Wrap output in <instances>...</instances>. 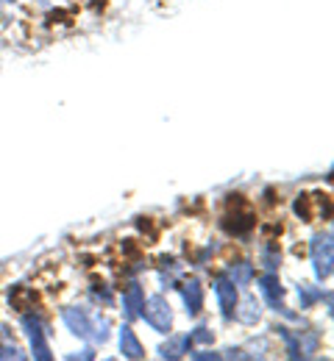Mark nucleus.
<instances>
[{"label":"nucleus","instance_id":"nucleus-3","mask_svg":"<svg viewBox=\"0 0 334 361\" xmlns=\"http://www.w3.org/2000/svg\"><path fill=\"white\" fill-rule=\"evenodd\" d=\"M25 331H28V339H31V348H34V356L37 359H50V350H48V336H45V328L40 319L34 317H25L23 319Z\"/></svg>","mask_w":334,"mask_h":361},{"label":"nucleus","instance_id":"nucleus-5","mask_svg":"<svg viewBox=\"0 0 334 361\" xmlns=\"http://www.w3.org/2000/svg\"><path fill=\"white\" fill-rule=\"evenodd\" d=\"M259 292H262V298H265L270 306L282 309L285 289H282V283H279V278H276V275H262V278H259Z\"/></svg>","mask_w":334,"mask_h":361},{"label":"nucleus","instance_id":"nucleus-1","mask_svg":"<svg viewBox=\"0 0 334 361\" xmlns=\"http://www.w3.org/2000/svg\"><path fill=\"white\" fill-rule=\"evenodd\" d=\"M143 317H145V322H148L153 331H159V334H167L170 325H173L170 303H167L162 295H153V298L143 300Z\"/></svg>","mask_w":334,"mask_h":361},{"label":"nucleus","instance_id":"nucleus-13","mask_svg":"<svg viewBox=\"0 0 334 361\" xmlns=\"http://www.w3.org/2000/svg\"><path fill=\"white\" fill-rule=\"evenodd\" d=\"M0 359H23V353L14 345H0Z\"/></svg>","mask_w":334,"mask_h":361},{"label":"nucleus","instance_id":"nucleus-14","mask_svg":"<svg viewBox=\"0 0 334 361\" xmlns=\"http://www.w3.org/2000/svg\"><path fill=\"white\" fill-rule=\"evenodd\" d=\"M0 3H11V0H0Z\"/></svg>","mask_w":334,"mask_h":361},{"label":"nucleus","instance_id":"nucleus-7","mask_svg":"<svg viewBox=\"0 0 334 361\" xmlns=\"http://www.w3.org/2000/svg\"><path fill=\"white\" fill-rule=\"evenodd\" d=\"M181 298H184V303H187V314H198V312H201V306H203V292H201L198 281H190V283H184V289H181Z\"/></svg>","mask_w":334,"mask_h":361},{"label":"nucleus","instance_id":"nucleus-4","mask_svg":"<svg viewBox=\"0 0 334 361\" xmlns=\"http://www.w3.org/2000/svg\"><path fill=\"white\" fill-rule=\"evenodd\" d=\"M215 295H217V303L223 309V314L232 317L237 309V289H234V281L229 278H215Z\"/></svg>","mask_w":334,"mask_h":361},{"label":"nucleus","instance_id":"nucleus-2","mask_svg":"<svg viewBox=\"0 0 334 361\" xmlns=\"http://www.w3.org/2000/svg\"><path fill=\"white\" fill-rule=\"evenodd\" d=\"M312 264L318 281H326L332 275V236L329 233H318L312 239Z\"/></svg>","mask_w":334,"mask_h":361},{"label":"nucleus","instance_id":"nucleus-12","mask_svg":"<svg viewBox=\"0 0 334 361\" xmlns=\"http://www.w3.org/2000/svg\"><path fill=\"white\" fill-rule=\"evenodd\" d=\"M254 278V270H251V264H237V272L232 270V281L234 283H248Z\"/></svg>","mask_w":334,"mask_h":361},{"label":"nucleus","instance_id":"nucleus-10","mask_svg":"<svg viewBox=\"0 0 334 361\" xmlns=\"http://www.w3.org/2000/svg\"><path fill=\"white\" fill-rule=\"evenodd\" d=\"M237 312V309H234ZM237 317L242 322H254V319H259V303L254 300V298H245L242 300V309L237 312Z\"/></svg>","mask_w":334,"mask_h":361},{"label":"nucleus","instance_id":"nucleus-6","mask_svg":"<svg viewBox=\"0 0 334 361\" xmlns=\"http://www.w3.org/2000/svg\"><path fill=\"white\" fill-rule=\"evenodd\" d=\"M120 350H123V356H129V359H143L145 356L137 334H134L129 325H123V331H120Z\"/></svg>","mask_w":334,"mask_h":361},{"label":"nucleus","instance_id":"nucleus-9","mask_svg":"<svg viewBox=\"0 0 334 361\" xmlns=\"http://www.w3.org/2000/svg\"><path fill=\"white\" fill-rule=\"evenodd\" d=\"M192 342H190V336H176V339H170V345H165L162 348V356L167 359H176V356H181V353H190L187 348H190Z\"/></svg>","mask_w":334,"mask_h":361},{"label":"nucleus","instance_id":"nucleus-8","mask_svg":"<svg viewBox=\"0 0 334 361\" xmlns=\"http://www.w3.org/2000/svg\"><path fill=\"white\" fill-rule=\"evenodd\" d=\"M143 300H145L143 289H140L137 283H131V286L123 292V306H126V314H129V317L140 314V309H143Z\"/></svg>","mask_w":334,"mask_h":361},{"label":"nucleus","instance_id":"nucleus-11","mask_svg":"<svg viewBox=\"0 0 334 361\" xmlns=\"http://www.w3.org/2000/svg\"><path fill=\"white\" fill-rule=\"evenodd\" d=\"M298 298H304L301 309H309L318 298H321V289H309V286H298Z\"/></svg>","mask_w":334,"mask_h":361}]
</instances>
